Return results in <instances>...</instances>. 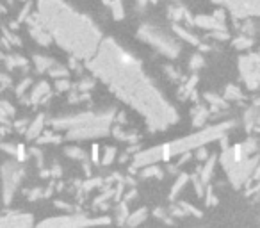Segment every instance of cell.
Here are the masks:
<instances>
[{
    "label": "cell",
    "instance_id": "6da1fadb",
    "mask_svg": "<svg viewBox=\"0 0 260 228\" xmlns=\"http://www.w3.org/2000/svg\"><path fill=\"white\" fill-rule=\"evenodd\" d=\"M37 9V21L61 47L78 59L93 56L98 47L100 32L88 18L73 13L61 0H41Z\"/></svg>",
    "mask_w": 260,
    "mask_h": 228
},
{
    "label": "cell",
    "instance_id": "7a4b0ae2",
    "mask_svg": "<svg viewBox=\"0 0 260 228\" xmlns=\"http://www.w3.org/2000/svg\"><path fill=\"white\" fill-rule=\"evenodd\" d=\"M139 36L145 38L146 41L151 43L153 47H157L161 52H164L167 57H171V59L178 54V47L175 45V41H171L169 38H166L159 31H153V27H141Z\"/></svg>",
    "mask_w": 260,
    "mask_h": 228
},
{
    "label": "cell",
    "instance_id": "3957f363",
    "mask_svg": "<svg viewBox=\"0 0 260 228\" xmlns=\"http://www.w3.org/2000/svg\"><path fill=\"white\" fill-rule=\"evenodd\" d=\"M2 178H4V196L5 202H9V198L15 192V187L18 186V182L21 178V170L16 166L15 162H7L2 168Z\"/></svg>",
    "mask_w": 260,
    "mask_h": 228
},
{
    "label": "cell",
    "instance_id": "277c9868",
    "mask_svg": "<svg viewBox=\"0 0 260 228\" xmlns=\"http://www.w3.org/2000/svg\"><path fill=\"white\" fill-rule=\"evenodd\" d=\"M41 127H43V116H37L36 121H32L31 125H29V130H27V137H31V139H34V137H37V135L41 134Z\"/></svg>",
    "mask_w": 260,
    "mask_h": 228
},
{
    "label": "cell",
    "instance_id": "5b68a950",
    "mask_svg": "<svg viewBox=\"0 0 260 228\" xmlns=\"http://www.w3.org/2000/svg\"><path fill=\"white\" fill-rule=\"evenodd\" d=\"M145 219H146V209H139V210H135V212L129 214L127 223H129V225H139V223H143Z\"/></svg>",
    "mask_w": 260,
    "mask_h": 228
},
{
    "label": "cell",
    "instance_id": "8992f818",
    "mask_svg": "<svg viewBox=\"0 0 260 228\" xmlns=\"http://www.w3.org/2000/svg\"><path fill=\"white\" fill-rule=\"evenodd\" d=\"M47 93H48V84L47 82L37 84L36 88H34V91H32V95H31L32 102H39L43 95H47Z\"/></svg>",
    "mask_w": 260,
    "mask_h": 228
},
{
    "label": "cell",
    "instance_id": "52a82bcc",
    "mask_svg": "<svg viewBox=\"0 0 260 228\" xmlns=\"http://www.w3.org/2000/svg\"><path fill=\"white\" fill-rule=\"evenodd\" d=\"M109 4H111V9H112V15H114L116 20H121V18H123V15H125L121 0H111Z\"/></svg>",
    "mask_w": 260,
    "mask_h": 228
},
{
    "label": "cell",
    "instance_id": "ba28073f",
    "mask_svg": "<svg viewBox=\"0 0 260 228\" xmlns=\"http://www.w3.org/2000/svg\"><path fill=\"white\" fill-rule=\"evenodd\" d=\"M48 72H50V75H52V77H56V78H66L68 77L66 68L59 66V64H56V62H54L52 66L48 68Z\"/></svg>",
    "mask_w": 260,
    "mask_h": 228
},
{
    "label": "cell",
    "instance_id": "9c48e42d",
    "mask_svg": "<svg viewBox=\"0 0 260 228\" xmlns=\"http://www.w3.org/2000/svg\"><path fill=\"white\" fill-rule=\"evenodd\" d=\"M34 61H36V68L39 70V72H45V70H48V68L54 64V61H48V59H45L43 56H36L34 57Z\"/></svg>",
    "mask_w": 260,
    "mask_h": 228
},
{
    "label": "cell",
    "instance_id": "30bf717a",
    "mask_svg": "<svg viewBox=\"0 0 260 228\" xmlns=\"http://www.w3.org/2000/svg\"><path fill=\"white\" fill-rule=\"evenodd\" d=\"M194 125H202L203 121H205V118H207V109L205 107H196V111H194Z\"/></svg>",
    "mask_w": 260,
    "mask_h": 228
},
{
    "label": "cell",
    "instance_id": "8fae6325",
    "mask_svg": "<svg viewBox=\"0 0 260 228\" xmlns=\"http://www.w3.org/2000/svg\"><path fill=\"white\" fill-rule=\"evenodd\" d=\"M186 182H187V175H182L178 178V182H175V186H173V189H171V198H175V194H178V192L182 191V187Z\"/></svg>",
    "mask_w": 260,
    "mask_h": 228
},
{
    "label": "cell",
    "instance_id": "7c38bea8",
    "mask_svg": "<svg viewBox=\"0 0 260 228\" xmlns=\"http://www.w3.org/2000/svg\"><path fill=\"white\" fill-rule=\"evenodd\" d=\"M114 155H116V148H112V146L105 148L104 159H102V162H104V164H111V162L114 161Z\"/></svg>",
    "mask_w": 260,
    "mask_h": 228
},
{
    "label": "cell",
    "instance_id": "4fadbf2b",
    "mask_svg": "<svg viewBox=\"0 0 260 228\" xmlns=\"http://www.w3.org/2000/svg\"><path fill=\"white\" fill-rule=\"evenodd\" d=\"M251 45V39L250 38H239V39H235V47L239 48H246Z\"/></svg>",
    "mask_w": 260,
    "mask_h": 228
},
{
    "label": "cell",
    "instance_id": "5bb4252c",
    "mask_svg": "<svg viewBox=\"0 0 260 228\" xmlns=\"http://www.w3.org/2000/svg\"><path fill=\"white\" fill-rule=\"evenodd\" d=\"M66 153H68V155H73L72 159H82V157H84L82 150H78V148H68Z\"/></svg>",
    "mask_w": 260,
    "mask_h": 228
},
{
    "label": "cell",
    "instance_id": "9a60e30c",
    "mask_svg": "<svg viewBox=\"0 0 260 228\" xmlns=\"http://www.w3.org/2000/svg\"><path fill=\"white\" fill-rule=\"evenodd\" d=\"M203 64V59L200 56H194L193 59H191V62H189V66L193 68V70H196L198 66H202Z\"/></svg>",
    "mask_w": 260,
    "mask_h": 228
},
{
    "label": "cell",
    "instance_id": "2e32d148",
    "mask_svg": "<svg viewBox=\"0 0 260 228\" xmlns=\"http://www.w3.org/2000/svg\"><path fill=\"white\" fill-rule=\"evenodd\" d=\"M29 84H31V78H25V80H23V82L20 84V88L16 89V93H18V95H23V91H25V89L29 88Z\"/></svg>",
    "mask_w": 260,
    "mask_h": 228
},
{
    "label": "cell",
    "instance_id": "e0dca14e",
    "mask_svg": "<svg viewBox=\"0 0 260 228\" xmlns=\"http://www.w3.org/2000/svg\"><path fill=\"white\" fill-rule=\"evenodd\" d=\"M57 89H59V91H66V89H70V84H68L66 78H64V80L57 78Z\"/></svg>",
    "mask_w": 260,
    "mask_h": 228
},
{
    "label": "cell",
    "instance_id": "ac0fdd59",
    "mask_svg": "<svg viewBox=\"0 0 260 228\" xmlns=\"http://www.w3.org/2000/svg\"><path fill=\"white\" fill-rule=\"evenodd\" d=\"M207 203L208 205H214V203H216V198L212 196V191H210V189H207Z\"/></svg>",
    "mask_w": 260,
    "mask_h": 228
},
{
    "label": "cell",
    "instance_id": "d6986e66",
    "mask_svg": "<svg viewBox=\"0 0 260 228\" xmlns=\"http://www.w3.org/2000/svg\"><path fill=\"white\" fill-rule=\"evenodd\" d=\"M93 162H98L100 161V157H98V146H93Z\"/></svg>",
    "mask_w": 260,
    "mask_h": 228
},
{
    "label": "cell",
    "instance_id": "ffe728a7",
    "mask_svg": "<svg viewBox=\"0 0 260 228\" xmlns=\"http://www.w3.org/2000/svg\"><path fill=\"white\" fill-rule=\"evenodd\" d=\"M139 4H141V5H145V4H146V0H139Z\"/></svg>",
    "mask_w": 260,
    "mask_h": 228
},
{
    "label": "cell",
    "instance_id": "44dd1931",
    "mask_svg": "<svg viewBox=\"0 0 260 228\" xmlns=\"http://www.w3.org/2000/svg\"><path fill=\"white\" fill-rule=\"evenodd\" d=\"M109 2H111V0H104V4H109Z\"/></svg>",
    "mask_w": 260,
    "mask_h": 228
}]
</instances>
